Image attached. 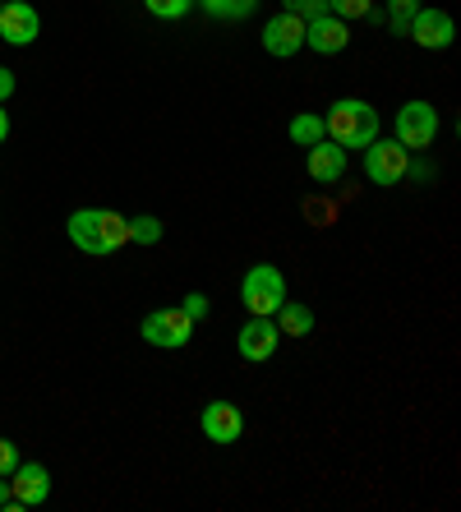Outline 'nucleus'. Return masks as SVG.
<instances>
[{
	"label": "nucleus",
	"instance_id": "obj_1",
	"mask_svg": "<svg viewBox=\"0 0 461 512\" xmlns=\"http://www.w3.org/2000/svg\"><path fill=\"white\" fill-rule=\"evenodd\" d=\"M65 231H70L74 245H79L83 254H93V259L116 254L120 245H130V217L111 213V208H79V213L65 222Z\"/></svg>",
	"mask_w": 461,
	"mask_h": 512
},
{
	"label": "nucleus",
	"instance_id": "obj_2",
	"mask_svg": "<svg viewBox=\"0 0 461 512\" xmlns=\"http://www.w3.org/2000/svg\"><path fill=\"white\" fill-rule=\"evenodd\" d=\"M323 134H328L337 148H369L379 139V111L360 102V97H337L328 111H323Z\"/></svg>",
	"mask_w": 461,
	"mask_h": 512
},
{
	"label": "nucleus",
	"instance_id": "obj_3",
	"mask_svg": "<svg viewBox=\"0 0 461 512\" xmlns=\"http://www.w3.org/2000/svg\"><path fill=\"white\" fill-rule=\"evenodd\" d=\"M240 300H245L249 314H259V319H272L277 305L286 300V277L282 268H272V263H254L245 277H240Z\"/></svg>",
	"mask_w": 461,
	"mask_h": 512
},
{
	"label": "nucleus",
	"instance_id": "obj_4",
	"mask_svg": "<svg viewBox=\"0 0 461 512\" xmlns=\"http://www.w3.org/2000/svg\"><path fill=\"white\" fill-rule=\"evenodd\" d=\"M438 130H443V120H438V107L434 102H406L402 111H397V134L392 139L402 143L406 153H425V148H434Z\"/></svg>",
	"mask_w": 461,
	"mask_h": 512
},
{
	"label": "nucleus",
	"instance_id": "obj_5",
	"mask_svg": "<svg viewBox=\"0 0 461 512\" xmlns=\"http://www.w3.org/2000/svg\"><path fill=\"white\" fill-rule=\"evenodd\" d=\"M139 337L148 346H162V351H180V346L194 342V319L180 310V305H171V310H153V314H143Z\"/></svg>",
	"mask_w": 461,
	"mask_h": 512
},
{
	"label": "nucleus",
	"instance_id": "obj_6",
	"mask_svg": "<svg viewBox=\"0 0 461 512\" xmlns=\"http://www.w3.org/2000/svg\"><path fill=\"white\" fill-rule=\"evenodd\" d=\"M365 176L374 185H402L411 176V153L397 139H374L365 148Z\"/></svg>",
	"mask_w": 461,
	"mask_h": 512
},
{
	"label": "nucleus",
	"instance_id": "obj_7",
	"mask_svg": "<svg viewBox=\"0 0 461 512\" xmlns=\"http://www.w3.org/2000/svg\"><path fill=\"white\" fill-rule=\"evenodd\" d=\"M263 51H268V56H277V60L300 56V51H305V19H300V14H291V10L272 14L268 24H263Z\"/></svg>",
	"mask_w": 461,
	"mask_h": 512
},
{
	"label": "nucleus",
	"instance_id": "obj_8",
	"mask_svg": "<svg viewBox=\"0 0 461 512\" xmlns=\"http://www.w3.org/2000/svg\"><path fill=\"white\" fill-rule=\"evenodd\" d=\"M406 33H411L415 47H425V51H448L452 37H457V24H452L448 10H429V5H420V10H415V19L406 24Z\"/></svg>",
	"mask_w": 461,
	"mask_h": 512
},
{
	"label": "nucleus",
	"instance_id": "obj_9",
	"mask_svg": "<svg viewBox=\"0 0 461 512\" xmlns=\"http://www.w3.org/2000/svg\"><path fill=\"white\" fill-rule=\"evenodd\" d=\"M277 346H282L277 323L259 319V314H249V323L236 333V351H240V360H249V365H263V360H272V356H277Z\"/></svg>",
	"mask_w": 461,
	"mask_h": 512
},
{
	"label": "nucleus",
	"instance_id": "obj_10",
	"mask_svg": "<svg viewBox=\"0 0 461 512\" xmlns=\"http://www.w3.org/2000/svg\"><path fill=\"white\" fill-rule=\"evenodd\" d=\"M10 494H14V512L47 503L51 499V471L42 462H19L10 471Z\"/></svg>",
	"mask_w": 461,
	"mask_h": 512
},
{
	"label": "nucleus",
	"instance_id": "obj_11",
	"mask_svg": "<svg viewBox=\"0 0 461 512\" xmlns=\"http://www.w3.org/2000/svg\"><path fill=\"white\" fill-rule=\"evenodd\" d=\"M305 47L314 56H342L351 47V28L337 14H314V19H305Z\"/></svg>",
	"mask_w": 461,
	"mask_h": 512
},
{
	"label": "nucleus",
	"instance_id": "obj_12",
	"mask_svg": "<svg viewBox=\"0 0 461 512\" xmlns=\"http://www.w3.org/2000/svg\"><path fill=\"white\" fill-rule=\"evenodd\" d=\"M199 429H203V439L208 443H236L240 434H245V416H240V406L236 402H208L203 406V416H199Z\"/></svg>",
	"mask_w": 461,
	"mask_h": 512
},
{
	"label": "nucleus",
	"instance_id": "obj_13",
	"mask_svg": "<svg viewBox=\"0 0 461 512\" xmlns=\"http://www.w3.org/2000/svg\"><path fill=\"white\" fill-rule=\"evenodd\" d=\"M37 33H42V19L28 0H5L0 5V37L10 42V47H33Z\"/></svg>",
	"mask_w": 461,
	"mask_h": 512
},
{
	"label": "nucleus",
	"instance_id": "obj_14",
	"mask_svg": "<svg viewBox=\"0 0 461 512\" xmlns=\"http://www.w3.org/2000/svg\"><path fill=\"white\" fill-rule=\"evenodd\" d=\"M305 171L314 185H337L346 176V148H337L332 139H319L305 157Z\"/></svg>",
	"mask_w": 461,
	"mask_h": 512
},
{
	"label": "nucleus",
	"instance_id": "obj_15",
	"mask_svg": "<svg viewBox=\"0 0 461 512\" xmlns=\"http://www.w3.org/2000/svg\"><path fill=\"white\" fill-rule=\"evenodd\" d=\"M272 323H277V333H286V337H309L314 333V310L296 305V300H282L277 314H272Z\"/></svg>",
	"mask_w": 461,
	"mask_h": 512
},
{
	"label": "nucleus",
	"instance_id": "obj_16",
	"mask_svg": "<svg viewBox=\"0 0 461 512\" xmlns=\"http://www.w3.org/2000/svg\"><path fill=\"white\" fill-rule=\"evenodd\" d=\"M208 19H222V24H240L249 14L259 10V0H194Z\"/></svg>",
	"mask_w": 461,
	"mask_h": 512
},
{
	"label": "nucleus",
	"instance_id": "obj_17",
	"mask_svg": "<svg viewBox=\"0 0 461 512\" xmlns=\"http://www.w3.org/2000/svg\"><path fill=\"white\" fill-rule=\"evenodd\" d=\"M286 134H291L296 148H314L319 139H328V134H323V116H314V111H300V116L286 125Z\"/></svg>",
	"mask_w": 461,
	"mask_h": 512
},
{
	"label": "nucleus",
	"instance_id": "obj_18",
	"mask_svg": "<svg viewBox=\"0 0 461 512\" xmlns=\"http://www.w3.org/2000/svg\"><path fill=\"white\" fill-rule=\"evenodd\" d=\"M130 240L134 245H157V240H162V222H157L153 213L130 217Z\"/></svg>",
	"mask_w": 461,
	"mask_h": 512
},
{
	"label": "nucleus",
	"instance_id": "obj_19",
	"mask_svg": "<svg viewBox=\"0 0 461 512\" xmlns=\"http://www.w3.org/2000/svg\"><path fill=\"white\" fill-rule=\"evenodd\" d=\"M143 10L153 19H185L194 10V0H143Z\"/></svg>",
	"mask_w": 461,
	"mask_h": 512
},
{
	"label": "nucleus",
	"instance_id": "obj_20",
	"mask_svg": "<svg viewBox=\"0 0 461 512\" xmlns=\"http://www.w3.org/2000/svg\"><path fill=\"white\" fill-rule=\"evenodd\" d=\"M328 14H337V19H365V14H374V0H328Z\"/></svg>",
	"mask_w": 461,
	"mask_h": 512
},
{
	"label": "nucleus",
	"instance_id": "obj_21",
	"mask_svg": "<svg viewBox=\"0 0 461 512\" xmlns=\"http://www.w3.org/2000/svg\"><path fill=\"white\" fill-rule=\"evenodd\" d=\"M415 10H420V0H388V24L397 28V33H406V24L415 19Z\"/></svg>",
	"mask_w": 461,
	"mask_h": 512
},
{
	"label": "nucleus",
	"instance_id": "obj_22",
	"mask_svg": "<svg viewBox=\"0 0 461 512\" xmlns=\"http://www.w3.org/2000/svg\"><path fill=\"white\" fill-rule=\"evenodd\" d=\"M282 10L300 14V19H314V14H328V0H286Z\"/></svg>",
	"mask_w": 461,
	"mask_h": 512
},
{
	"label": "nucleus",
	"instance_id": "obj_23",
	"mask_svg": "<svg viewBox=\"0 0 461 512\" xmlns=\"http://www.w3.org/2000/svg\"><path fill=\"white\" fill-rule=\"evenodd\" d=\"M180 310L190 314L194 323H199V319H208V296H203V291H190V296L180 300Z\"/></svg>",
	"mask_w": 461,
	"mask_h": 512
},
{
	"label": "nucleus",
	"instance_id": "obj_24",
	"mask_svg": "<svg viewBox=\"0 0 461 512\" xmlns=\"http://www.w3.org/2000/svg\"><path fill=\"white\" fill-rule=\"evenodd\" d=\"M14 466H19V443L0 439V476H10Z\"/></svg>",
	"mask_w": 461,
	"mask_h": 512
},
{
	"label": "nucleus",
	"instance_id": "obj_25",
	"mask_svg": "<svg viewBox=\"0 0 461 512\" xmlns=\"http://www.w3.org/2000/svg\"><path fill=\"white\" fill-rule=\"evenodd\" d=\"M10 97H14V70H5V65H0V107H5Z\"/></svg>",
	"mask_w": 461,
	"mask_h": 512
},
{
	"label": "nucleus",
	"instance_id": "obj_26",
	"mask_svg": "<svg viewBox=\"0 0 461 512\" xmlns=\"http://www.w3.org/2000/svg\"><path fill=\"white\" fill-rule=\"evenodd\" d=\"M0 508H14V494H10V476H0Z\"/></svg>",
	"mask_w": 461,
	"mask_h": 512
},
{
	"label": "nucleus",
	"instance_id": "obj_27",
	"mask_svg": "<svg viewBox=\"0 0 461 512\" xmlns=\"http://www.w3.org/2000/svg\"><path fill=\"white\" fill-rule=\"evenodd\" d=\"M10 139V116H5V107H0V143Z\"/></svg>",
	"mask_w": 461,
	"mask_h": 512
},
{
	"label": "nucleus",
	"instance_id": "obj_28",
	"mask_svg": "<svg viewBox=\"0 0 461 512\" xmlns=\"http://www.w3.org/2000/svg\"><path fill=\"white\" fill-rule=\"evenodd\" d=\"M0 5H5V0H0Z\"/></svg>",
	"mask_w": 461,
	"mask_h": 512
}]
</instances>
